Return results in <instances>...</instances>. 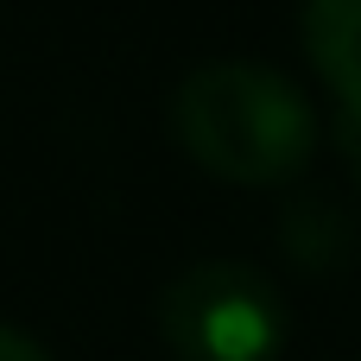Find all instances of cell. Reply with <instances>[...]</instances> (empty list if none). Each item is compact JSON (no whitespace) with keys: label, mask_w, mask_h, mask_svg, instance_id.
<instances>
[{"label":"cell","mask_w":361,"mask_h":361,"mask_svg":"<svg viewBox=\"0 0 361 361\" xmlns=\"http://www.w3.org/2000/svg\"><path fill=\"white\" fill-rule=\"evenodd\" d=\"M171 140L197 171L267 190V184H292L311 165L324 127L311 95L273 63L216 57L171 89Z\"/></svg>","instance_id":"obj_1"},{"label":"cell","mask_w":361,"mask_h":361,"mask_svg":"<svg viewBox=\"0 0 361 361\" xmlns=\"http://www.w3.org/2000/svg\"><path fill=\"white\" fill-rule=\"evenodd\" d=\"M286 298L247 260H197L159 292V336L171 361H279Z\"/></svg>","instance_id":"obj_2"},{"label":"cell","mask_w":361,"mask_h":361,"mask_svg":"<svg viewBox=\"0 0 361 361\" xmlns=\"http://www.w3.org/2000/svg\"><path fill=\"white\" fill-rule=\"evenodd\" d=\"M298 38L311 70L343 108V127H361V0H305Z\"/></svg>","instance_id":"obj_3"},{"label":"cell","mask_w":361,"mask_h":361,"mask_svg":"<svg viewBox=\"0 0 361 361\" xmlns=\"http://www.w3.org/2000/svg\"><path fill=\"white\" fill-rule=\"evenodd\" d=\"M279 247L298 273H343L355 260V216L336 197L305 190L279 209Z\"/></svg>","instance_id":"obj_4"},{"label":"cell","mask_w":361,"mask_h":361,"mask_svg":"<svg viewBox=\"0 0 361 361\" xmlns=\"http://www.w3.org/2000/svg\"><path fill=\"white\" fill-rule=\"evenodd\" d=\"M0 361H51V349L32 343L25 330H6V324H0Z\"/></svg>","instance_id":"obj_5"},{"label":"cell","mask_w":361,"mask_h":361,"mask_svg":"<svg viewBox=\"0 0 361 361\" xmlns=\"http://www.w3.org/2000/svg\"><path fill=\"white\" fill-rule=\"evenodd\" d=\"M343 140H349V152H355V197H361V127H343Z\"/></svg>","instance_id":"obj_6"}]
</instances>
